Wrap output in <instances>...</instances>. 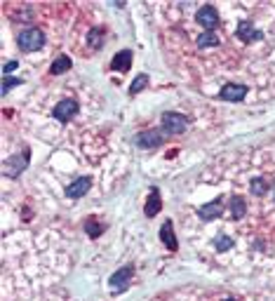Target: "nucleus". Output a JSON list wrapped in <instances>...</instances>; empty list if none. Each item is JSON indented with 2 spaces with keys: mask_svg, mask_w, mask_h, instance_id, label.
<instances>
[{
  "mask_svg": "<svg viewBox=\"0 0 275 301\" xmlns=\"http://www.w3.org/2000/svg\"><path fill=\"white\" fill-rule=\"evenodd\" d=\"M252 193H257V195L266 193V181L264 179H252Z\"/></svg>",
  "mask_w": 275,
  "mask_h": 301,
  "instance_id": "obj_18",
  "label": "nucleus"
},
{
  "mask_svg": "<svg viewBox=\"0 0 275 301\" xmlns=\"http://www.w3.org/2000/svg\"><path fill=\"white\" fill-rule=\"evenodd\" d=\"M160 238H162V242H165L169 249H177V238H174L172 224H165V226L160 228Z\"/></svg>",
  "mask_w": 275,
  "mask_h": 301,
  "instance_id": "obj_12",
  "label": "nucleus"
},
{
  "mask_svg": "<svg viewBox=\"0 0 275 301\" xmlns=\"http://www.w3.org/2000/svg\"><path fill=\"white\" fill-rule=\"evenodd\" d=\"M130 278H132V268L125 266V268H120L118 273L111 275V287H113V290H123L125 285L130 283Z\"/></svg>",
  "mask_w": 275,
  "mask_h": 301,
  "instance_id": "obj_7",
  "label": "nucleus"
},
{
  "mask_svg": "<svg viewBox=\"0 0 275 301\" xmlns=\"http://www.w3.org/2000/svg\"><path fill=\"white\" fill-rule=\"evenodd\" d=\"M69 69H71V59H69V57H59V59L52 64L50 73H52V75H59V73H66Z\"/></svg>",
  "mask_w": 275,
  "mask_h": 301,
  "instance_id": "obj_15",
  "label": "nucleus"
},
{
  "mask_svg": "<svg viewBox=\"0 0 275 301\" xmlns=\"http://www.w3.org/2000/svg\"><path fill=\"white\" fill-rule=\"evenodd\" d=\"M43 43H45V36H43V31H38V28H26L17 38V45L24 52H36V50L43 47Z\"/></svg>",
  "mask_w": 275,
  "mask_h": 301,
  "instance_id": "obj_1",
  "label": "nucleus"
},
{
  "mask_svg": "<svg viewBox=\"0 0 275 301\" xmlns=\"http://www.w3.org/2000/svg\"><path fill=\"white\" fill-rule=\"evenodd\" d=\"M146 85H148V78H146V75H137V78H134V82L130 85V94H132V97H134V94H139V92H141Z\"/></svg>",
  "mask_w": 275,
  "mask_h": 301,
  "instance_id": "obj_16",
  "label": "nucleus"
},
{
  "mask_svg": "<svg viewBox=\"0 0 275 301\" xmlns=\"http://www.w3.org/2000/svg\"><path fill=\"white\" fill-rule=\"evenodd\" d=\"M221 207H223V203H221V200H214V203L205 205L203 210H200V217H203L205 222H209V219H214V217H219V214L223 212Z\"/></svg>",
  "mask_w": 275,
  "mask_h": 301,
  "instance_id": "obj_9",
  "label": "nucleus"
},
{
  "mask_svg": "<svg viewBox=\"0 0 275 301\" xmlns=\"http://www.w3.org/2000/svg\"><path fill=\"white\" fill-rule=\"evenodd\" d=\"M160 207H162V203H160V193L153 188L151 195H148V200H146V214H148V217H155V214L160 212Z\"/></svg>",
  "mask_w": 275,
  "mask_h": 301,
  "instance_id": "obj_11",
  "label": "nucleus"
},
{
  "mask_svg": "<svg viewBox=\"0 0 275 301\" xmlns=\"http://www.w3.org/2000/svg\"><path fill=\"white\" fill-rule=\"evenodd\" d=\"M14 69H17V62H9V64H5V73L14 71Z\"/></svg>",
  "mask_w": 275,
  "mask_h": 301,
  "instance_id": "obj_22",
  "label": "nucleus"
},
{
  "mask_svg": "<svg viewBox=\"0 0 275 301\" xmlns=\"http://www.w3.org/2000/svg\"><path fill=\"white\" fill-rule=\"evenodd\" d=\"M130 64H132V54L127 52V50H123V52H118L116 59L111 62V69H113V71H125V69H130Z\"/></svg>",
  "mask_w": 275,
  "mask_h": 301,
  "instance_id": "obj_10",
  "label": "nucleus"
},
{
  "mask_svg": "<svg viewBox=\"0 0 275 301\" xmlns=\"http://www.w3.org/2000/svg\"><path fill=\"white\" fill-rule=\"evenodd\" d=\"M196 19H198V24H200V26H205L207 31L216 28V26H219V21H221V19H219V12H216L212 5H205V7L198 9Z\"/></svg>",
  "mask_w": 275,
  "mask_h": 301,
  "instance_id": "obj_2",
  "label": "nucleus"
},
{
  "mask_svg": "<svg viewBox=\"0 0 275 301\" xmlns=\"http://www.w3.org/2000/svg\"><path fill=\"white\" fill-rule=\"evenodd\" d=\"M219 43V38L214 36L212 31H207V33H203V36L198 38V45H200V47H212V45H216Z\"/></svg>",
  "mask_w": 275,
  "mask_h": 301,
  "instance_id": "obj_17",
  "label": "nucleus"
},
{
  "mask_svg": "<svg viewBox=\"0 0 275 301\" xmlns=\"http://www.w3.org/2000/svg\"><path fill=\"white\" fill-rule=\"evenodd\" d=\"M162 127L167 130V134H181L186 130V118L179 113H165L162 115Z\"/></svg>",
  "mask_w": 275,
  "mask_h": 301,
  "instance_id": "obj_3",
  "label": "nucleus"
},
{
  "mask_svg": "<svg viewBox=\"0 0 275 301\" xmlns=\"http://www.w3.org/2000/svg\"><path fill=\"white\" fill-rule=\"evenodd\" d=\"M245 210H247V203H245L240 195H233V198H231V214H233V217L240 219V217L245 214Z\"/></svg>",
  "mask_w": 275,
  "mask_h": 301,
  "instance_id": "obj_13",
  "label": "nucleus"
},
{
  "mask_svg": "<svg viewBox=\"0 0 275 301\" xmlns=\"http://www.w3.org/2000/svg\"><path fill=\"white\" fill-rule=\"evenodd\" d=\"M214 245H216V247H219V249H228V247H233V240L228 238V235H219Z\"/></svg>",
  "mask_w": 275,
  "mask_h": 301,
  "instance_id": "obj_19",
  "label": "nucleus"
},
{
  "mask_svg": "<svg viewBox=\"0 0 275 301\" xmlns=\"http://www.w3.org/2000/svg\"><path fill=\"white\" fill-rule=\"evenodd\" d=\"M238 36L242 38V40H261V31H257L249 21H242L238 26Z\"/></svg>",
  "mask_w": 275,
  "mask_h": 301,
  "instance_id": "obj_8",
  "label": "nucleus"
},
{
  "mask_svg": "<svg viewBox=\"0 0 275 301\" xmlns=\"http://www.w3.org/2000/svg\"><path fill=\"white\" fill-rule=\"evenodd\" d=\"M89 188H92V179H89V177H80L78 181H73L71 186H69L66 193H69V198H80V195L87 193Z\"/></svg>",
  "mask_w": 275,
  "mask_h": 301,
  "instance_id": "obj_6",
  "label": "nucleus"
},
{
  "mask_svg": "<svg viewBox=\"0 0 275 301\" xmlns=\"http://www.w3.org/2000/svg\"><path fill=\"white\" fill-rule=\"evenodd\" d=\"M226 301H233V299H226Z\"/></svg>",
  "mask_w": 275,
  "mask_h": 301,
  "instance_id": "obj_23",
  "label": "nucleus"
},
{
  "mask_svg": "<svg viewBox=\"0 0 275 301\" xmlns=\"http://www.w3.org/2000/svg\"><path fill=\"white\" fill-rule=\"evenodd\" d=\"M247 94V87L245 85H223L221 89V99H226V101H240V99Z\"/></svg>",
  "mask_w": 275,
  "mask_h": 301,
  "instance_id": "obj_5",
  "label": "nucleus"
},
{
  "mask_svg": "<svg viewBox=\"0 0 275 301\" xmlns=\"http://www.w3.org/2000/svg\"><path fill=\"white\" fill-rule=\"evenodd\" d=\"M12 85H19V80L17 78H14V80H5V85H2V94H7Z\"/></svg>",
  "mask_w": 275,
  "mask_h": 301,
  "instance_id": "obj_21",
  "label": "nucleus"
},
{
  "mask_svg": "<svg viewBox=\"0 0 275 301\" xmlns=\"http://www.w3.org/2000/svg\"><path fill=\"white\" fill-rule=\"evenodd\" d=\"M75 113H78V104H75L73 99H62V101L54 106V115H57L59 120H71Z\"/></svg>",
  "mask_w": 275,
  "mask_h": 301,
  "instance_id": "obj_4",
  "label": "nucleus"
},
{
  "mask_svg": "<svg viewBox=\"0 0 275 301\" xmlns=\"http://www.w3.org/2000/svg\"><path fill=\"white\" fill-rule=\"evenodd\" d=\"M87 233H89V235H99V233H101L99 224H87Z\"/></svg>",
  "mask_w": 275,
  "mask_h": 301,
  "instance_id": "obj_20",
  "label": "nucleus"
},
{
  "mask_svg": "<svg viewBox=\"0 0 275 301\" xmlns=\"http://www.w3.org/2000/svg\"><path fill=\"white\" fill-rule=\"evenodd\" d=\"M160 142H162V137H160L158 132H143L141 137H139V144H141V146H148V149L160 146Z\"/></svg>",
  "mask_w": 275,
  "mask_h": 301,
  "instance_id": "obj_14",
  "label": "nucleus"
}]
</instances>
